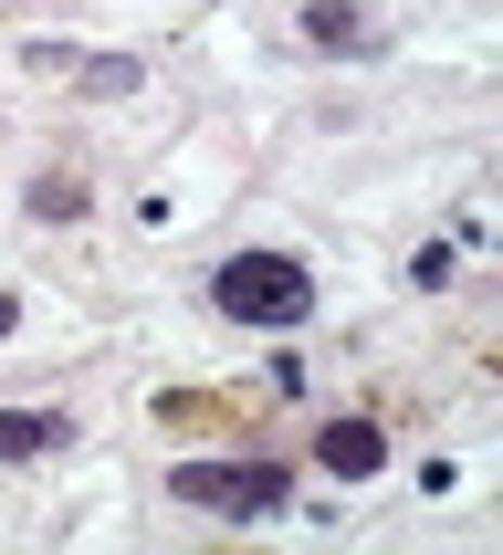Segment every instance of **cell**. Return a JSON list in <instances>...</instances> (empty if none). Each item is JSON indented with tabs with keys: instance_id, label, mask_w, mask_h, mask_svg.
Listing matches in <instances>:
<instances>
[{
	"instance_id": "cell-1",
	"label": "cell",
	"mask_w": 503,
	"mask_h": 555,
	"mask_svg": "<svg viewBox=\"0 0 503 555\" xmlns=\"http://www.w3.org/2000/svg\"><path fill=\"white\" fill-rule=\"evenodd\" d=\"M210 305L231 314V325H305L314 314V273L305 262H294V251H231V262H220L210 273Z\"/></svg>"
},
{
	"instance_id": "cell-2",
	"label": "cell",
	"mask_w": 503,
	"mask_h": 555,
	"mask_svg": "<svg viewBox=\"0 0 503 555\" xmlns=\"http://www.w3.org/2000/svg\"><path fill=\"white\" fill-rule=\"evenodd\" d=\"M168 493L220 514V525H252V514H283L294 503V472H273V462H179Z\"/></svg>"
},
{
	"instance_id": "cell-3",
	"label": "cell",
	"mask_w": 503,
	"mask_h": 555,
	"mask_svg": "<svg viewBox=\"0 0 503 555\" xmlns=\"http://www.w3.org/2000/svg\"><path fill=\"white\" fill-rule=\"evenodd\" d=\"M314 462L336 472V482H367V472L388 462V430H377V420H325V430H314Z\"/></svg>"
},
{
	"instance_id": "cell-4",
	"label": "cell",
	"mask_w": 503,
	"mask_h": 555,
	"mask_svg": "<svg viewBox=\"0 0 503 555\" xmlns=\"http://www.w3.org/2000/svg\"><path fill=\"white\" fill-rule=\"evenodd\" d=\"M22 210L42 220V231H63V220H85V210H94V179H85V168H42V179L22 189Z\"/></svg>"
},
{
	"instance_id": "cell-5",
	"label": "cell",
	"mask_w": 503,
	"mask_h": 555,
	"mask_svg": "<svg viewBox=\"0 0 503 555\" xmlns=\"http://www.w3.org/2000/svg\"><path fill=\"white\" fill-rule=\"evenodd\" d=\"M63 440H74L63 409H0V462H42V451H63Z\"/></svg>"
},
{
	"instance_id": "cell-6",
	"label": "cell",
	"mask_w": 503,
	"mask_h": 555,
	"mask_svg": "<svg viewBox=\"0 0 503 555\" xmlns=\"http://www.w3.org/2000/svg\"><path fill=\"white\" fill-rule=\"evenodd\" d=\"M305 42H314V53H367L377 22L357 11V0H305Z\"/></svg>"
},
{
	"instance_id": "cell-7",
	"label": "cell",
	"mask_w": 503,
	"mask_h": 555,
	"mask_svg": "<svg viewBox=\"0 0 503 555\" xmlns=\"http://www.w3.org/2000/svg\"><path fill=\"white\" fill-rule=\"evenodd\" d=\"M74 74H85V94H137V74H147V63L105 53V63H74Z\"/></svg>"
},
{
	"instance_id": "cell-8",
	"label": "cell",
	"mask_w": 503,
	"mask_h": 555,
	"mask_svg": "<svg viewBox=\"0 0 503 555\" xmlns=\"http://www.w3.org/2000/svg\"><path fill=\"white\" fill-rule=\"evenodd\" d=\"M11 325H22V294H11V283H0V336H11Z\"/></svg>"
}]
</instances>
